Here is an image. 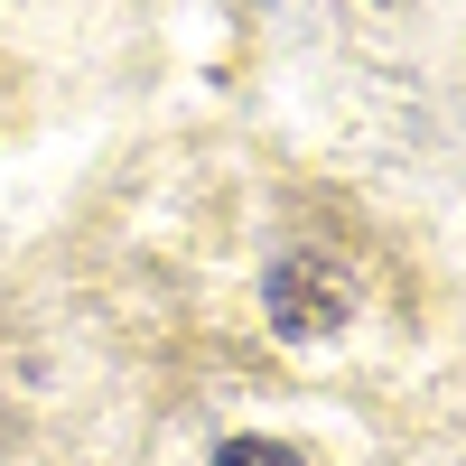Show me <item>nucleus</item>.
<instances>
[{
	"label": "nucleus",
	"instance_id": "nucleus-2",
	"mask_svg": "<svg viewBox=\"0 0 466 466\" xmlns=\"http://www.w3.org/2000/svg\"><path fill=\"white\" fill-rule=\"evenodd\" d=\"M215 466H308V457H299L289 439H224Z\"/></svg>",
	"mask_w": 466,
	"mask_h": 466
},
{
	"label": "nucleus",
	"instance_id": "nucleus-1",
	"mask_svg": "<svg viewBox=\"0 0 466 466\" xmlns=\"http://www.w3.org/2000/svg\"><path fill=\"white\" fill-rule=\"evenodd\" d=\"M261 299H270V327L280 336H336L345 318H355V280H345L336 252H280L270 280H261Z\"/></svg>",
	"mask_w": 466,
	"mask_h": 466
}]
</instances>
